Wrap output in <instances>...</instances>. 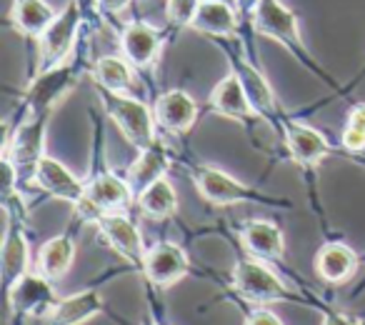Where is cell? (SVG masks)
Listing matches in <instances>:
<instances>
[{
  "label": "cell",
  "instance_id": "obj_10",
  "mask_svg": "<svg viewBox=\"0 0 365 325\" xmlns=\"http://www.w3.org/2000/svg\"><path fill=\"white\" fill-rule=\"evenodd\" d=\"M140 270L155 288H170L173 283H178L180 278L188 275L190 258L178 243L160 240V243H155L153 248L145 250Z\"/></svg>",
  "mask_w": 365,
  "mask_h": 325
},
{
  "label": "cell",
  "instance_id": "obj_26",
  "mask_svg": "<svg viewBox=\"0 0 365 325\" xmlns=\"http://www.w3.org/2000/svg\"><path fill=\"white\" fill-rule=\"evenodd\" d=\"M93 78L103 91L110 93H130V88L135 86V76H133V66L125 58L118 56H103L93 66Z\"/></svg>",
  "mask_w": 365,
  "mask_h": 325
},
{
  "label": "cell",
  "instance_id": "obj_34",
  "mask_svg": "<svg viewBox=\"0 0 365 325\" xmlns=\"http://www.w3.org/2000/svg\"><path fill=\"white\" fill-rule=\"evenodd\" d=\"M143 325H160V323H155L153 318H148V320H143Z\"/></svg>",
  "mask_w": 365,
  "mask_h": 325
},
{
  "label": "cell",
  "instance_id": "obj_17",
  "mask_svg": "<svg viewBox=\"0 0 365 325\" xmlns=\"http://www.w3.org/2000/svg\"><path fill=\"white\" fill-rule=\"evenodd\" d=\"M101 313H106V300L98 290L88 288L58 300L56 308L46 315L43 325H83Z\"/></svg>",
  "mask_w": 365,
  "mask_h": 325
},
{
  "label": "cell",
  "instance_id": "obj_25",
  "mask_svg": "<svg viewBox=\"0 0 365 325\" xmlns=\"http://www.w3.org/2000/svg\"><path fill=\"white\" fill-rule=\"evenodd\" d=\"M56 18L58 11H53V6H48L46 0H13L11 21L23 36L41 38Z\"/></svg>",
  "mask_w": 365,
  "mask_h": 325
},
{
  "label": "cell",
  "instance_id": "obj_15",
  "mask_svg": "<svg viewBox=\"0 0 365 325\" xmlns=\"http://www.w3.org/2000/svg\"><path fill=\"white\" fill-rule=\"evenodd\" d=\"M160 33L145 21H133L125 31L120 33V51L123 58L130 63L133 68L143 71L150 68L160 56Z\"/></svg>",
  "mask_w": 365,
  "mask_h": 325
},
{
  "label": "cell",
  "instance_id": "obj_1",
  "mask_svg": "<svg viewBox=\"0 0 365 325\" xmlns=\"http://www.w3.org/2000/svg\"><path fill=\"white\" fill-rule=\"evenodd\" d=\"M233 288L243 300L253 305L300 303V298L263 263L260 258H245L233 265Z\"/></svg>",
  "mask_w": 365,
  "mask_h": 325
},
{
  "label": "cell",
  "instance_id": "obj_18",
  "mask_svg": "<svg viewBox=\"0 0 365 325\" xmlns=\"http://www.w3.org/2000/svg\"><path fill=\"white\" fill-rule=\"evenodd\" d=\"M168 168H170V153H168V148L163 145L160 140L153 143L145 150H138V158L133 160V165L128 168V175H125L133 193H135V198L148 185L165 178Z\"/></svg>",
  "mask_w": 365,
  "mask_h": 325
},
{
  "label": "cell",
  "instance_id": "obj_12",
  "mask_svg": "<svg viewBox=\"0 0 365 325\" xmlns=\"http://www.w3.org/2000/svg\"><path fill=\"white\" fill-rule=\"evenodd\" d=\"M33 183L41 190H46L48 195H53V198L66 200V203L73 205H78L86 198V183L81 178H76L61 160H56L51 155H43L38 160L36 170H33Z\"/></svg>",
  "mask_w": 365,
  "mask_h": 325
},
{
  "label": "cell",
  "instance_id": "obj_19",
  "mask_svg": "<svg viewBox=\"0 0 365 325\" xmlns=\"http://www.w3.org/2000/svg\"><path fill=\"white\" fill-rule=\"evenodd\" d=\"M240 240L245 250L253 258L260 260H278L285 253V238L283 230L270 220H248L240 225Z\"/></svg>",
  "mask_w": 365,
  "mask_h": 325
},
{
  "label": "cell",
  "instance_id": "obj_16",
  "mask_svg": "<svg viewBox=\"0 0 365 325\" xmlns=\"http://www.w3.org/2000/svg\"><path fill=\"white\" fill-rule=\"evenodd\" d=\"M285 148L300 168H315L330 153V143L325 140L323 133L305 125V123H288L285 125Z\"/></svg>",
  "mask_w": 365,
  "mask_h": 325
},
{
  "label": "cell",
  "instance_id": "obj_13",
  "mask_svg": "<svg viewBox=\"0 0 365 325\" xmlns=\"http://www.w3.org/2000/svg\"><path fill=\"white\" fill-rule=\"evenodd\" d=\"M153 115H155L158 128H163V130L185 133L198 120V103L193 100L190 93L175 88V91L158 96V100L153 103Z\"/></svg>",
  "mask_w": 365,
  "mask_h": 325
},
{
  "label": "cell",
  "instance_id": "obj_32",
  "mask_svg": "<svg viewBox=\"0 0 365 325\" xmlns=\"http://www.w3.org/2000/svg\"><path fill=\"white\" fill-rule=\"evenodd\" d=\"M323 325H363L360 320H353L345 313H335V310H323Z\"/></svg>",
  "mask_w": 365,
  "mask_h": 325
},
{
  "label": "cell",
  "instance_id": "obj_8",
  "mask_svg": "<svg viewBox=\"0 0 365 325\" xmlns=\"http://www.w3.org/2000/svg\"><path fill=\"white\" fill-rule=\"evenodd\" d=\"M48 120H51V113H28L26 120L16 128V135L6 138V153L3 155L11 158L21 173L28 170L33 175L38 160L46 155L43 145H46Z\"/></svg>",
  "mask_w": 365,
  "mask_h": 325
},
{
  "label": "cell",
  "instance_id": "obj_33",
  "mask_svg": "<svg viewBox=\"0 0 365 325\" xmlns=\"http://www.w3.org/2000/svg\"><path fill=\"white\" fill-rule=\"evenodd\" d=\"M258 3H260V0H233V6L240 11V16H250V18H253Z\"/></svg>",
  "mask_w": 365,
  "mask_h": 325
},
{
  "label": "cell",
  "instance_id": "obj_31",
  "mask_svg": "<svg viewBox=\"0 0 365 325\" xmlns=\"http://www.w3.org/2000/svg\"><path fill=\"white\" fill-rule=\"evenodd\" d=\"M96 3L98 11L108 13V16H115V13H123L128 6H130V0H93Z\"/></svg>",
  "mask_w": 365,
  "mask_h": 325
},
{
  "label": "cell",
  "instance_id": "obj_22",
  "mask_svg": "<svg viewBox=\"0 0 365 325\" xmlns=\"http://www.w3.org/2000/svg\"><path fill=\"white\" fill-rule=\"evenodd\" d=\"M233 71L238 73V78H240V83H243L245 93H248L250 103H253L255 113L268 118V120L278 115V100H275L273 88H270V83L265 81L263 73H260L253 63L245 61L243 56L233 58Z\"/></svg>",
  "mask_w": 365,
  "mask_h": 325
},
{
  "label": "cell",
  "instance_id": "obj_7",
  "mask_svg": "<svg viewBox=\"0 0 365 325\" xmlns=\"http://www.w3.org/2000/svg\"><path fill=\"white\" fill-rule=\"evenodd\" d=\"M58 295L53 290V280H48L43 273L31 270L16 283V288L6 295L8 310L18 318H38L46 320V315L56 308Z\"/></svg>",
  "mask_w": 365,
  "mask_h": 325
},
{
  "label": "cell",
  "instance_id": "obj_6",
  "mask_svg": "<svg viewBox=\"0 0 365 325\" xmlns=\"http://www.w3.org/2000/svg\"><path fill=\"white\" fill-rule=\"evenodd\" d=\"M78 28H81V8L76 0H71L66 11L58 13V18L51 23L46 33L38 38L41 43V58H38V73L51 71L71 58L78 41Z\"/></svg>",
  "mask_w": 365,
  "mask_h": 325
},
{
  "label": "cell",
  "instance_id": "obj_5",
  "mask_svg": "<svg viewBox=\"0 0 365 325\" xmlns=\"http://www.w3.org/2000/svg\"><path fill=\"white\" fill-rule=\"evenodd\" d=\"M193 183L195 190L213 205H235V203H268L280 205L278 200L265 198L250 185L235 180L230 173L215 168V165H195L193 168Z\"/></svg>",
  "mask_w": 365,
  "mask_h": 325
},
{
  "label": "cell",
  "instance_id": "obj_11",
  "mask_svg": "<svg viewBox=\"0 0 365 325\" xmlns=\"http://www.w3.org/2000/svg\"><path fill=\"white\" fill-rule=\"evenodd\" d=\"M98 233L101 238L115 250L120 258H125L128 263L143 265V258H145V245H143V235L138 230V225L128 218L125 213H110L103 215V218L96 220Z\"/></svg>",
  "mask_w": 365,
  "mask_h": 325
},
{
  "label": "cell",
  "instance_id": "obj_9",
  "mask_svg": "<svg viewBox=\"0 0 365 325\" xmlns=\"http://www.w3.org/2000/svg\"><path fill=\"white\" fill-rule=\"evenodd\" d=\"M78 81V66L68 58L66 63L43 71L33 78L26 96L28 113H53V108L71 93V88Z\"/></svg>",
  "mask_w": 365,
  "mask_h": 325
},
{
  "label": "cell",
  "instance_id": "obj_20",
  "mask_svg": "<svg viewBox=\"0 0 365 325\" xmlns=\"http://www.w3.org/2000/svg\"><path fill=\"white\" fill-rule=\"evenodd\" d=\"M210 108L215 113H220V115L233 118V120H250L253 115H258L235 71L228 73L213 88V93H210Z\"/></svg>",
  "mask_w": 365,
  "mask_h": 325
},
{
  "label": "cell",
  "instance_id": "obj_23",
  "mask_svg": "<svg viewBox=\"0 0 365 325\" xmlns=\"http://www.w3.org/2000/svg\"><path fill=\"white\" fill-rule=\"evenodd\" d=\"M73 260H76V240H73L71 233H63L41 245L36 270L46 275L48 280L58 283V280L66 278L68 270L73 268Z\"/></svg>",
  "mask_w": 365,
  "mask_h": 325
},
{
  "label": "cell",
  "instance_id": "obj_30",
  "mask_svg": "<svg viewBox=\"0 0 365 325\" xmlns=\"http://www.w3.org/2000/svg\"><path fill=\"white\" fill-rule=\"evenodd\" d=\"M245 325H283V320H280L273 310L258 305V308H253L245 315Z\"/></svg>",
  "mask_w": 365,
  "mask_h": 325
},
{
  "label": "cell",
  "instance_id": "obj_27",
  "mask_svg": "<svg viewBox=\"0 0 365 325\" xmlns=\"http://www.w3.org/2000/svg\"><path fill=\"white\" fill-rule=\"evenodd\" d=\"M135 200L140 213L153 220H165L178 210V193L168 178H160L153 185H148Z\"/></svg>",
  "mask_w": 365,
  "mask_h": 325
},
{
  "label": "cell",
  "instance_id": "obj_21",
  "mask_svg": "<svg viewBox=\"0 0 365 325\" xmlns=\"http://www.w3.org/2000/svg\"><path fill=\"white\" fill-rule=\"evenodd\" d=\"M360 268V258L350 245L345 243H325L315 255V273L325 283H345Z\"/></svg>",
  "mask_w": 365,
  "mask_h": 325
},
{
  "label": "cell",
  "instance_id": "obj_4",
  "mask_svg": "<svg viewBox=\"0 0 365 325\" xmlns=\"http://www.w3.org/2000/svg\"><path fill=\"white\" fill-rule=\"evenodd\" d=\"M253 23L258 33L283 43V46L288 48V51H293V56H298L305 66H310L315 73H320V68L315 66L313 58L308 56V48H305L303 38H300L298 18H295V13L290 11L285 3H280V0H260L253 13Z\"/></svg>",
  "mask_w": 365,
  "mask_h": 325
},
{
  "label": "cell",
  "instance_id": "obj_14",
  "mask_svg": "<svg viewBox=\"0 0 365 325\" xmlns=\"http://www.w3.org/2000/svg\"><path fill=\"white\" fill-rule=\"evenodd\" d=\"M31 248L21 225H13L11 208H6V238H3V290L6 295L26 273H31Z\"/></svg>",
  "mask_w": 365,
  "mask_h": 325
},
{
  "label": "cell",
  "instance_id": "obj_3",
  "mask_svg": "<svg viewBox=\"0 0 365 325\" xmlns=\"http://www.w3.org/2000/svg\"><path fill=\"white\" fill-rule=\"evenodd\" d=\"M133 198H135V193H133L128 178H120L113 170H98L86 183V198L76 205V210L81 220L96 223L103 215L125 213L130 208Z\"/></svg>",
  "mask_w": 365,
  "mask_h": 325
},
{
  "label": "cell",
  "instance_id": "obj_35",
  "mask_svg": "<svg viewBox=\"0 0 365 325\" xmlns=\"http://www.w3.org/2000/svg\"><path fill=\"white\" fill-rule=\"evenodd\" d=\"M223 3H233V0H223Z\"/></svg>",
  "mask_w": 365,
  "mask_h": 325
},
{
  "label": "cell",
  "instance_id": "obj_28",
  "mask_svg": "<svg viewBox=\"0 0 365 325\" xmlns=\"http://www.w3.org/2000/svg\"><path fill=\"white\" fill-rule=\"evenodd\" d=\"M340 145L348 153H363L365 150V103L353 105L348 115V123L340 135Z\"/></svg>",
  "mask_w": 365,
  "mask_h": 325
},
{
  "label": "cell",
  "instance_id": "obj_2",
  "mask_svg": "<svg viewBox=\"0 0 365 325\" xmlns=\"http://www.w3.org/2000/svg\"><path fill=\"white\" fill-rule=\"evenodd\" d=\"M103 105H106L108 115L115 120V125L120 128V133L128 138L133 148L145 150L153 143H158V123L153 110L145 103L135 100V98L125 96V93H110L101 88Z\"/></svg>",
  "mask_w": 365,
  "mask_h": 325
},
{
  "label": "cell",
  "instance_id": "obj_24",
  "mask_svg": "<svg viewBox=\"0 0 365 325\" xmlns=\"http://www.w3.org/2000/svg\"><path fill=\"white\" fill-rule=\"evenodd\" d=\"M190 28H195L198 33H205V36H235V31H238V13H235L233 3L203 0Z\"/></svg>",
  "mask_w": 365,
  "mask_h": 325
},
{
  "label": "cell",
  "instance_id": "obj_29",
  "mask_svg": "<svg viewBox=\"0 0 365 325\" xmlns=\"http://www.w3.org/2000/svg\"><path fill=\"white\" fill-rule=\"evenodd\" d=\"M203 0H168V21L173 28H185L193 26L195 16H198V8Z\"/></svg>",
  "mask_w": 365,
  "mask_h": 325
}]
</instances>
